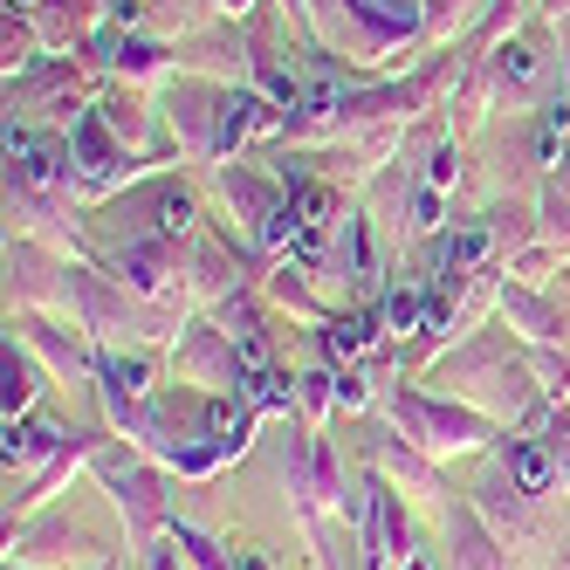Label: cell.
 Returning a JSON list of instances; mask_svg holds the SVG:
<instances>
[{
	"label": "cell",
	"mask_w": 570,
	"mask_h": 570,
	"mask_svg": "<svg viewBox=\"0 0 570 570\" xmlns=\"http://www.w3.org/2000/svg\"><path fill=\"white\" fill-rule=\"evenodd\" d=\"M220 90L227 83H207V76H179V83H166V117H173V131L186 138V151H199V158H214Z\"/></svg>",
	"instance_id": "cell-1"
},
{
	"label": "cell",
	"mask_w": 570,
	"mask_h": 570,
	"mask_svg": "<svg viewBox=\"0 0 570 570\" xmlns=\"http://www.w3.org/2000/svg\"><path fill=\"white\" fill-rule=\"evenodd\" d=\"M8 179L28 186V193H49V186H69L76 179V151L56 145V138H35L21 125H8Z\"/></svg>",
	"instance_id": "cell-2"
},
{
	"label": "cell",
	"mask_w": 570,
	"mask_h": 570,
	"mask_svg": "<svg viewBox=\"0 0 570 570\" xmlns=\"http://www.w3.org/2000/svg\"><path fill=\"white\" fill-rule=\"evenodd\" d=\"M481 69H488V90L509 97V104H529V97L543 90V56H537V42H522V35H502V42H488Z\"/></svg>",
	"instance_id": "cell-3"
},
{
	"label": "cell",
	"mask_w": 570,
	"mask_h": 570,
	"mask_svg": "<svg viewBox=\"0 0 570 570\" xmlns=\"http://www.w3.org/2000/svg\"><path fill=\"white\" fill-rule=\"evenodd\" d=\"M104 14V0H35V28H42V42H76L90 21Z\"/></svg>",
	"instance_id": "cell-4"
},
{
	"label": "cell",
	"mask_w": 570,
	"mask_h": 570,
	"mask_svg": "<svg viewBox=\"0 0 570 570\" xmlns=\"http://www.w3.org/2000/svg\"><path fill=\"white\" fill-rule=\"evenodd\" d=\"M179 56L166 49V42H151V35H131V42H117L110 49V69L125 76V83H138V76H166Z\"/></svg>",
	"instance_id": "cell-5"
},
{
	"label": "cell",
	"mask_w": 570,
	"mask_h": 570,
	"mask_svg": "<svg viewBox=\"0 0 570 570\" xmlns=\"http://www.w3.org/2000/svg\"><path fill=\"white\" fill-rule=\"evenodd\" d=\"M488 248H495V227H454V234H440V248H433V255H440L446 275H461V268H474Z\"/></svg>",
	"instance_id": "cell-6"
},
{
	"label": "cell",
	"mask_w": 570,
	"mask_h": 570,
	"mask_svg": "<svg viewBox=\"0 0 570 570\" xmlns=\"http://www.w3.org/2000/svg\"><path fill=\"white\" fill-rule=\"evenodd\" d=\"M495 0H420V14H426V35L433 42H446V35H461L468 21H481Z\"/></svg>",
	"instance_id": "cell-7"
},
{
	"label": "cell",
	"mask_w": 570,
	"mask_h": 570,
	"mask_svg": "<svg viewBox=\"0 0 570 570\" xmlns=\"http://www.w3.org/2000/svg\"><path fill=\"white\" fill-rule=\"evenodd\" d=\"M207 14H214V0H151V28L158 35H199L207 28Z\"/></svg>",
	"instance_id": "cell-8"
},
{
	"label": "cell",
	"mask_w": 570,
	"mask_h": 570,
	"mask_svg": "<svg viewBox=\"0 0 570 570\" xmlns=\"http://www.w3.org/2000/svg\"><path fill=\"white\" fill-rule=\"evenodd\" d=\"M509 481L522 488V495H543V488L557 481V468H550V454H543V446L515 440V446H509Z\"/></svg>",
	"instance_id": "cell-9"
},
{
	"label": "cell",
	"mask_w": 570,
	"mask_h": 570,
	"mask_svg": "<svg viewBox=\"0 0 570 570\" xmlns=\"http://www.w3.org/2000/svg\"><path fill=\"white\" fill-rule=\"evenodd\" d=\"M372 337H379V323H372V316H337L331 331H323V357H331V364H351Z\"/></svg>",
	"instance_id": "cell-10"
},
{
	"label": "cell",
	"mask_w": 570,
	"mask_h": 570,
	"mask_svg": "<svg viewBox=\"0 0 570 570\" xmlns=\"http://www.w3.org/2000/svg\"><path fill=\"white\" fill-rule=\"evenodd\" d=\"M117 268H125V282H131L138 296L166 289V255H158V248H125V255H117Z\"/></svg>",
	"instance_id": "cell-11"
},
{
	"label": "cell",
	"mask_w": 570,
	"mask_h": 570,
	"mask_svg": "<svg viewBox=\"0 0 570 570\" xmlns=\"http://www.w3.org/2000/svg\"><path fill=\"white\" fill-rule=\"evenodd\" d=\"M97 372L110 379V392L125 399V392H145V379H151V364L138 357V351H110V357H97Z\"/></svg>",
	"instance_id": "cell-12"
},
{
	"label": "cell",
	"mask_w": 570,
	"mask_h": 570,
	"mask_svg": "<svg viewBox=\"0 0 570 570\" xmlns=\"http://www.w3.org/2000/svg\"><path fill=\"white\" fill-rule=\"evenodd\" d=\"M49 446H56V426H49V420H28V426L8 420V468H14V461H42Z\"/></svg>",
	"instance_id": "cell-13"
},
{
	"label": "cell",
	"mask_w": 570,
	"mask_h": 570,
	"mask_svg": "<svg viewBox=\"0 0 570 570\" xmlns=\"http://www.w3.org/2000/svg\"><path fill=\"white\" fill-rule=\"evenodd\" d=\"M207 433H214V446L227 454V446L248 440V413H240V405H227V399H214V405H207Z\"/></svg>",
	"instance_id": "cell-14"
},
{
	"label": "cell",
	"mask_w": 570,
	"mask_h": 570,
	"mask_svg": "<svg viewBox=\"0 0 570 570\" xmlns=\"http://www.w3.org/2000/svg\"><path fill=\"white\" fill-rule=\"evenodd\" d=\"M379 323H385V331H413V323H426V296L392 289V296H385V309H379Z\"/></svg>",
	"instance_id": "cell-15"
},
{
	"label": "cell",
	"mask_w": 570,
	"mask_h": 570,
	"mask_svg": "<svg viewBox=\"0 0 570 570\" xmlns=\"http://www.w3.org/2000/svg\"><path fill=\"white\" fill-rule=\"evenodd\" d=\"M0 379H8V420H14L21 405L35 399V372H28V357H14V351H8V364H0Z\"/></svg>",
	"instance_id": "cell-16"
},
{
	"label": "cell",
	"mask_w": 570,
	"mask_h": 570,
	"mask_svg": "<svg viewBox=\"0 0 570 570\" xmlns=\"http://www.w3.org/2000/svg\"><path fill=\"white\" fill-rule=\"evenodd\" d=\"M97 117H104L117 138H138V131H145V117H138V104H131V97H104V104H97Z\"/></svg>",
	"instance_id": "cell-17"
},
{
	"label": "cell",
	"mask_w": 570,
	"mask_h": 570,
	"mask_svg": "<svg viewBox=\"0 0 570 570\" xmlns=\"http://www.w3.org/2000/svg\"><path fill=\"white\" fill-rule=\"evenodd\" d=\"M240 385H248V399H255V405H289V399H296L282 372H255V379H240Z\"/></svg>",
	"instance_id": "cell-18"
},
{
	"label": "cell",
	"mask_w": 570,
	"mask_h": 570,
	"mask_svg": "<svg viewBox=\"0 0 570 570\" xmlns=\"http://www.w3.org/2000/svg\"><path fill=\"white\" fill-rule=\"evenodd\" d=\"M454 179H461V145H440V151H433V166H426V186L446 193Z\"/></svg>",
	"instance_id": "cell-19"
},
{
	"label": "cell",
	"mask_w": 570,
	"mask_h": 570,
	"mask_svg": "<svg viewBox=\"0 0 570 570\" xmlns=\"http://www.w3.org/2000/svg\"><path fill=\"white\" fill-rule=\"evenodd\" d=\"M179 550H186V557H193L199 570H220V550H214L207 537H193V529H179Z\"/></svg>",
	"instance_id": "cell-20"
},
{
	"label": "cell",
	"mask_w": 570,
	"mask_h": 570,
	"mask_svg": "<svg viewBox=\"0 0 570 570\" xmlns=\"http://www.w3.org/2000/svg\"><path fill=\"white\" fill-rule=\"evenodd\" d=\"M413 227H440V186H420L413 193Z\"/></svg>",
	"instance_id": "cell-21"
},
{
	"label": "cell",
	"mask_w": 570,
	"mask_h": 570,
	"mask_svg": "<svg viewBox=\"0 0 570 570\" xmlns=\"http://www.w3.org/2000/svg\"><path fill=\"white\" fill-rule=\"evenodd\" d=\"M537 8H543V21L557 28V42L570 49V0H537Z\"/></svg>",
	"instance_id": "cell-22"
},
{
	"label": "cell",
	"mask_w": 570,
	"mask_h": 570,
	"mask_svg": "<svg viewBox=\"0 0 570 570\" xmlns=\"http://www.w3.org/2000/svg\"><path fill=\"white\" fill-rule=\"evenodd\" d=\"M234 570H275V563H268L262 550H240V557H234Z\"/></svg>",
	"instance_id": "cell-23"
}]
</instances>
